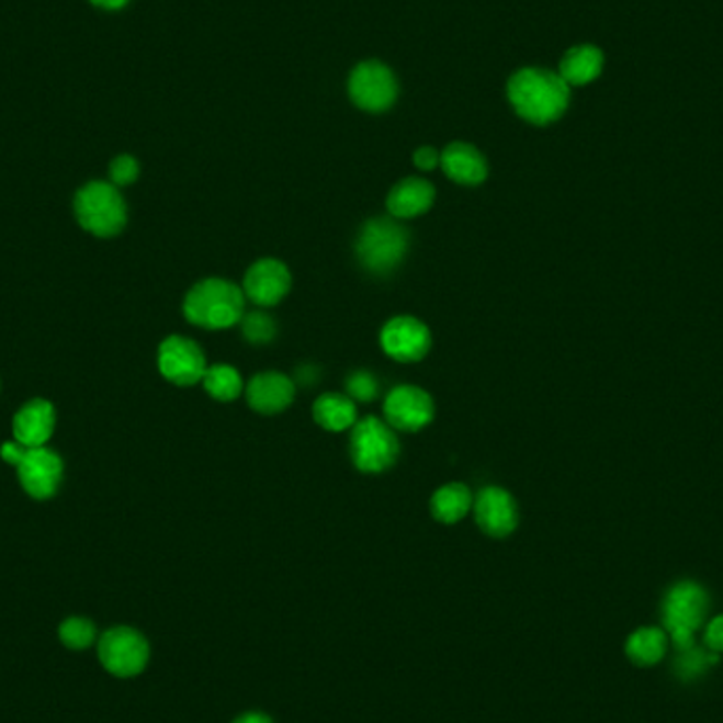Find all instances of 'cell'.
<instances>
[{
    "mask_svg": "<svg viewBox=\"0 0 723 723\" xmlns=\"http://www.w3.org/2000/svg\"><path fill=\"white\" fill-rule=\"evenodd\" d=\"M508 98L524 121L549 125L567 111L569 86L558 72L522 68L508 83Z\"/></svg>",
    "mask_w": 723,
    "mask_h": 723,
    "instance_id": "obj_1",
    "label": "cell"
},
{
    "mask_svg": "<svg viewBox=\"0 0 723 723\" xmlns=\"http://www.w3.org/2000/svg\"><path fill=\"white\" fill-rule=\"evenodd\" d=\"M184 316L207 330H223L244 318V290L233 282L210 278L189 290L184 298Z\"/></svg>",
    "mask_w": 723,
    "mask_h": 723,
    "instance_id": "obj_2",
    "label": "cell"
},
{
    "mask_svg": "<svg viewBox=\"0 0 723 723\" xmlns=\"http://www.w3.org/2000/svg\"><path fill=\"white\" fill-rule=\"evenodd\" d=\"M0 457L18 467L20 483L30 497L49 499L58 493L64 474L58 453L47 447H24L18 440H11L2 444Z\"/></svg>",
    "mask_w": 723,
    "mask_h": 723,
    "instance_id": "obj_3",
    "label": "cell"
},
{
    "mask_svg": "<svg viewBox=\"0 0 723 723\" xmlns=\"http://www.w3.org/2000/svg\"><path fill=\"white\" fill-rule=\"evenodd\" d=\"M709 597L696 581H679L666 592L663 601V624L679 652L694 647L696 631L704 624Z\"/></svg>",
    "mask_w": 723,
    "mask_h": 723,
    "instance_id": "obj_4",
    "label": "cell"
},
{
    "mask_svg": "<svg viewBox=\"0 0 723 723\" xmlns=\"http://www.w3.org/2000/svg\"><path fill=\"white\" fill-rule=\"evenodd\" d=\"M75 216L86 231L113 237L127 223V205L113 182H89L75 197Z\"/></svg>",
    "mask_w": 723,
    "mask_h": 723,
    "instance_id": "obj_5",
    "label": "cell"
},
{
    "mask_svg": "<svg viewBox=\"0 0 723 723\" xmlns=\"http://www.w3.org/2000/svg\"><path fill=\"white\" fill-rule=\"evenodd\" d=\"M408 248V233L392 218H375L364 225L358 237L355 252L360 262L373 273L394 271Z\"/></svg>",
    "mask_w": 723,
    "mask_h": 723,
    "instance_id": "obj_6",
    "label": "cell"
},
{
    "mask_svg": "<svg viewBox=\"0 0 723 723\" xmlns=\"http://www.w3.org/2000/svg\"><path fill=\"white\" fill-rule=\"evenodd\" d=\"M400 447L392 426L376 417H364L355 421L351 432V460L358 470L366 474L385 472L398 460Z\"/></svg>",
    "mask_w": 723,
    "mask_h": 723,
    "instance_id": "obj_7",
    "label": "cell"
},
{
    "mask_svg": "<svg viewBox=\"0 0 723 723\" xmlns=\"http://www.w3.org/2000/svg\"><path fill=\"white\" fill-rule=\"evenodd\" d=\"M148 641L143 633L129 626H116L100 636L98 656L102 666L116 677H134L145 670L148 663Z\"/></svg>",
    "mask_w": 723,
    "mask_h": 723,
    "instance_id": "obj_8",
    "label": "cell"
},
{
    "mask_svg": "<svg viewBox=\"0 0 723 723\" xmlns=\"http://www.w3.org/2000/svg\"><path fill=\"white\" fill-rule=\"evenodd\" d=\"M349 93L360 109L379 113L389 109L396 100V81L387 66L379 61H364L351 72Z\"/></svg>",
    "mask_w": 723,
    "mask_h": 723,
    "instance_id": "obj_9",
    "label": "cell"
},
{
    "mask_svg": "<svg viewBox=\"0 0 723 723\" xmlns=\"http://www.w3.org/2000/svg\"><path fill=\"white\" fill-rule=\"evenodd\" d=\"M159 371L176 385L189 387L203 381L205 355L195 341L174 335L159 346Z\"/></svg>",
    "mask_w": 723,
    "mask_h": 723,
    "instance_id": "obj_10",
    "label": "cell"
},
{
    "mask_svg": "<svg viewBox=\"0 0 723 723\" xmlns=\"http://www.w3.org/2000/svg\"><path fill=\"white\" fill-rule=\"evenodd\" d=\"M383 413L387 423L403 432H417L434 419V400L415 385H400L385 398Z\"/></svg>",
    "mask_w": 723,
    "mask_h": 723,
    "instance_id": "obj_11",
    "label": "cell"
},
{
    "mask_svg": "<svg viewBox=\"0 0 723 723\" xmlns=\"http://www.w3.org/2000/svg\"><path fill=\"white\" fill-rule=\"evenodd\" d=\"M383 351L398 362H417L432 346L430 328L410 316L389 319L381 330Z\"/></svg>",
    "mask_w": 723,
    "mask_h": 723,
    "instance_id": "obj_12",
    "label": "cell"
},
{
    "mask_svg": "<svg viewBox=\"0 0 723 723\" xmlns=\"http://www.w3.org/2000/svg\"><path fill=\"white\" fill-rule=\"evenodd\" d=\"M292 278L289 267L275 259L257 261L244 278V292L261 307H273L289 294Z\"/></svg>",
    "mask_w": 723,
    "mask_h": 723,
    "instance_id": "obj_13",
    "label": "cell"
},
{
    "mask_svg": "<svg viewBox=\"0 0 723 723\" xmlns=\"http://www.w3.org/2000/svg\"><path fill=\"white\" fill-rule=\"evenodd\" d=\"M472 508L478 527L492 538H506L519 524V512L512 495L499 487H487L478 493Z\"/></svg>",
    "mask_w": 723,
    "mask_h": 723,
    "instance_id": "obj_14",
    "label": "cell"
},
{
    "mask_svg": "<svg viewBox=\"0 0 723 723\" xmlns=\"http://www.w3.org/2000/svg\"><path fill=\"white\" fill-rule=\"evenodd\" d=\"M56 428V408L36 398L22 406L13 419V436L24 447H45Z\"/></svg>",
    "mask_w": 723,
    "mask_h": 723,
    "instance_id": "obj_15",
    "label": "cell"
},
{
    "mask_svg": "<svg viewBox=\"0 0 723 723\" xmlns=\"http://www.w3.org/2000/svg\"><path fill=\"white\" fill-rule=\"evenodd\" d=\"M248 405L262 415H275L289 408L294 400V383L282 373H262L257 375L246 389Z\"/></svg>",
    "mask_w": 723,
    "mask_h": 723,
    "instance_id": "obj_16",
    "label": "cell"
},
{
    "mask_svg": "<svg viewBox=\"0 0 723 723\" xmlns=\"http://www.w3.org/2000/svg\"><path fill=\"white\" fill-rule=\"evenodd\" d=\"M434 197V187L428 180L406 178L392 189L387 197V210L396 218H415L432 207Z\"/></svg>",
    "mask_w": 723,
    "mask_h": 723,
    "instance_id": "obj_17",
    "label": "cell"
},
{
    "mask_svg": "<svg viewBox=\"0 0 723 723\" xmlns=\"http://www.w3.org/2000/svg\"><path fill=\"white\" fill-rule=\"evenodd\" d=\"M444 174L460 184H481L487 178V161L472 145L453 143L440 155Z\"/></svg>",
    "mask_w": 723,
    "mask_h": 723,
    "instance_id": "obj_18",
    "label": "cell"
},
{
    "mask_svg": "<svg viewBox=\"0 0 723 723\" xmlns=\"http://www.w3.org/2000/svg\"><path fill=\"white\" fill-rule=\"evenodd\" d=\"M603 70V54L595 45H579L565 54L561 59L558 75L563 81L572 86H588L592 83Z\"/></svg>",
    "mask_w": 723,
    "mask_h": 723,
    "instance_id": "obj_19",
    "label": "cell"
},
{
    "mask_svg": "<svg viewBox=\"0 0 723 723\" xmlns=\"http://www.w3.org/2000/svg\"><path fill=\"white\" fill-rule=\"evenodd\" d=\"M314 419L328 432H343L355 426V405L343 394H324L314 405Z\"/></svg>",
    "mask_w": 723,
    "mask_h": 723,
    "instance_id": "obj_20",
    "label": "cell"
},
{
    "mask_svg": "<svg viewBox=\"0 0 723 723\" xmlns=\"http://www.w3.org/2000/svg\"><path fill=\"white\" fill-rule=\"evenodd\" d=\"M666 647H668V636L665 629L647 626V629H639L629 636L626 656L636 666H654L665 658Z\"/></svg>",
    "mask_w": 723,
    "mask_h": 723,
    "instance_id": "obj_21",
    "label": "cell"
},
{
    "mask_svg": "<svg viewBox=\"0 0 723 723\" xmlns=\"http://www.w3.org/2000/svg\"><path fill=\"white\" fill-rule=\"evenodd\" d=\"M472 506H474V497L462 483L444 485L432 497V515L436 521L447 524L462 521L463 517L472 510Z\"/></svg>",
    "mask_w": 723,
    "mask_h": 723,
    "instance_id": "obj_22",
    "label": "cell"
},
{
    "mask_svg": "<svg viewBox=\"0 0 723 723\" xmlns=\"http://www.w3.org/2000/svg\"><path fill=\"white\" fill-rule=\"evenodd\" d=\"M203 385H205V392L221 403H231L244 389L241 376L227 364L210 366L203 375Z\"/></svg>",
    "mask_w": 723,
    "mask_h": 723,
    "instance_id": "obj_23",
    "label": "cell"
},
{
    "mask_svg": "<svg viewBox=\"0 0 723 723\" xmlns=\"http://www.w3.org/2000/svg\"><path fill=\"white\" fill-rule=\"evenodd\" d=\"M59 639L70 649H86L95 641V626L88 618H68L59 624Z\"/></svg>",
    "mask_w": 723,
    "mask_h": 723,
    "instance_id": "obj_24",
    "label": "cell"
},
{
    "mask_svg": "<svg viewBox=\"0 0 723 723\" xmlns=\"http://www.w3.org/2000/svg\"><path fill=\"white\" fill-rule=\"evenodd\" d=\"M241 330L250 343H269L275 337V324L264 312L244 314Z\"/></svg>",
    "mask_w": 723,
    "mask_h": 723,
    "instance_id": "obj_25",
    "label": "cell"
},
{
    "mask_svg": "<svg viewBox=\"0 0 723 723\" xmlns=\"http://www.w3.org/2000/svg\"><path fill=\"white\" fill-rule=\"evenodd\" d=\"M111 182L115 187H127L132 182L138 180L140 174V166L132 155H118L111 161Z\"/></svg>",
    "mask_w": 723,
    "mask_h": 723,
    "instance_id": "obj_26",
    "label": "cell"
},
{
    "mask_svg": "<svg viewBox=\"0 0 723 723\" xmlns=\"http://www.w3.org/2000/svg\"><path fill=\"white\" fill-rule=\"evenodd\" d=\"M348 392L351 398L362 400V403H371L379 392L375 376L366 371H358L348 379Z\"/></svg>",
    "mask_w": 723,
    "mask_h": 723,
    "instance_id": "obj_27",
    "label": "cell"
},
{
    "mask_svg": "<svg viewBox=\"0 0 723 723\" xmlns=\"http://www.w3.org/2000/svg\"><path fill=\"white\" fill-rule=\"evenodd\" d=\"M704 643L713 652H723V615H718L709 622V629L704 633Z\"/></svg>",
    "mask_w": 723,
    "mask_h": 723,
    "instance_id": "obj_28",
    "label": "cell"
},
{
    "mask_svg": "<svg viewBox=\"0 0 723 723\" xmlns=\"http://www.w3.org/2000/svg\"><path fill=\"white\" fill-rule=\"evenodd\" d=\"M413 161H415V166H417L419 170L428 172V170H434L436 166L440 163V155L436 152L434 148L423 146V148H419V150L415 152Z\"/></svg>",
    "mask_w": 723,
    "mask_h": 723,
    "instance_id": "obj_29",
    "label": "cell"
},
{
    "mask_svg": "<svg viewBox=\"0 0 723 723\" xmlns=\"http://www.w3.org/2000/svg\"><path fill=\"white\" fill-rule=\"evenodd\" d=\"M89 2L98 9H104V11H116V9H123L129 0H89Z\"/></svg>",
    "mask_w": 723,
    "mask_h": 723,
    "instance_id": "obj_30",
    "label": "cell"
},
{
    "mask_svg": "<svg viewBox=\"0 0 723 723\" xmlns=\"http://www.w3.org/2000/svg\"><path fill=\"white\" fill-rule=\"evenodd\" d=\"M233 723H273L267 715H262V713H246V715H241V718H237L235 722Z\"/></svg>",
    "mask_w": 723,
    "mask_h": 723,
    "instance_id": "obj_31",
    "label": "cell"
}]
</instances>
